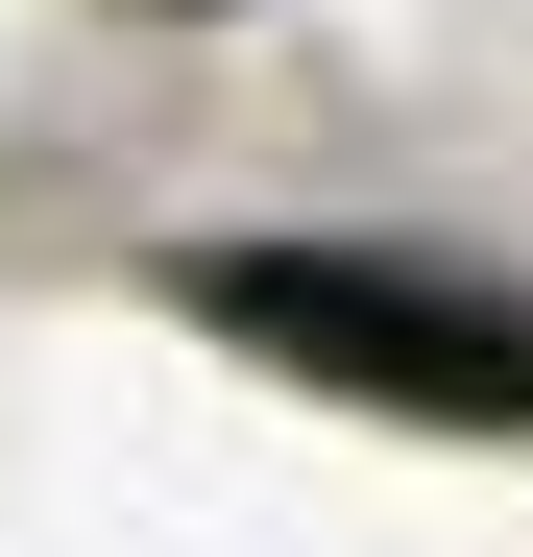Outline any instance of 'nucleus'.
<instances>
[{
    "label": "nucleus",
    "mask_w": 533,
    "mask_h": 557,
    "mask_svg": "<svg viewBox=\"0 0 533 557\" xmlns=\"http://www.w3.org/2000/svg\"><path fill=\"white\" fill-rule=\"evenodd\" d=\"M170 315L292 363L339 412H436V436H533V292L485 267H388V243H170Z\"/></svg>",
    "instance_id": "f257e3e1"
}]
</instances>
